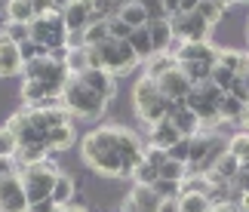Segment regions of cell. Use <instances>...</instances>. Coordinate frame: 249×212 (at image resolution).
Wrapping results in <instances>:
<instances>
[{
  "instance_id": "f35d334b",
  "label": "cell",
  "mask_w": 249,
  "mask_h": 212,
  "mask_svg": "<svg viewBox=\"0 0 249 212\" xmlns=\"http://www.w3.org/2000/svg\"><path fill=\"white\" fill-rule=\"evenodd\" d=\"M132 31H136V28H129L126 22H123V18H108V34H111V40H132Z\"/></svg>"
},
{
  "instance_id": "f907efd6",
  "label": "cell",
  "mask_w": 249,
  "mask_h": 212,
  "mask_svg": "<svg viewBox=\"0 0 249 212\" xmlns=\"http://www.w3.org/2000/svg\"><path fill=\"white\" fill-rule=\"evenodd\" d=\"M28 212H59V206H55L53 200H40V203H31Z\"/></svg>"
},
{
  "instance_id": "44dd1931",
  "label": "cell",
  "mask_w": 249,
  "mask_h": 212,
  "mask_svg": "<svg viewBox=\"0 0 249 212\" xmlns=\"http://www.w3.org/2000/svg\"><path fill=\"white\" fill-rule=\"evenodd\" d=\"M181 139V132L172 126V120L166 117V120H160V123H154V126H148V144H157V148H172Z\"/></svg>"
},
{
  "instance_id": "d6a6232c",
  "label": "cell",
  "mask_w": 249,
  "mask_h": 212,
  "mask_svg": "<svg viewBox=\"0 0 249 212\" xmlns=\"http://www.w3.org/2000/svg\"><path fill=\"white\" fill-rule=\"evenodd\" d=\"M0 37H6V40H13V43H25V40H31V22H6L3 25V31H0Z\"/></svg>"
},
{
  "instance_id": "4316f807",
  "label": "cell",
  "mask_w": 249,
  "mask_h": 212,
  "mask_svg": "<svg viewBox=\"0 0 249 212\" xmlns=\"http://www.w3.org/2000/svg\"><path fill=\"white\" fill-rule=\"evenodd\" d=\"M172 68H178V59L169 55V53H157V55H151V59L145 62V74L154 77V80H160V77L169 74Z\"/></svg>"
},
{
  "instance_id": "30bf717a",
  "label": "cell",
  "mask_w": 249,
  "mask_h": 212,
  "mask_svg": "<svg viewBox=\"0 0 249 212\" xmlns=\"http://www.w3.org/2000/svg\"><path fill=\"white\" fill-rule=\"evenodd\" d=\"M31 209V200L25 194V185H22V176H9V178H0V212H28Z\"/></svg>"
},
{
  "instance_id": "7bdbcfd3",
  "label": "cell",
  "mask_w": 249,
  "mask_h": 212,
  "mask_svg": "<svg viewBox=\"0 0 249 212\" xmlns=\"http://www.w3.org/2000/svg\"><path fill=\"white\" fill-rule=\"evenodd\" d=\"M234 80H237V74H231L228 68H218V65L213 68V83H215V86H218V89H222V92H231Z\"/></svg>"
},
{
  "instance_id": "4fadbf2b",
  "label": "cell",
  "mask_w": 249,
  "mask_h": 212,
  "mask_svg": "<svg viewBox=\"0 0 249 212\" xmlns=\"http://www.w3.org/2000/svg\"><path fill=\"white\" fill-rule=\"evenodd\" d=\"M22 102L25 108H55V105H62V95L40 80H22Z\"/></svg>"
},
{
  "instance_id": "ee69618b",
  "label": "cell",
  "mask_w": 249,
  "mask_h": 212,
  "mask_svg": "<svg viewBox=\"0 0 249 212\" xmlns=\"http://www.w3.org/2000/svg\"><path fill=\"white\" fill-rule=\"evenodd\" d=\"M18 50H22V59H25V62H34V59H40V55H50V50H46V46H40L37 40L18 43Z\"/></svg>"
},
{
  "instance_id": "9c48e42d",
  "label": "cell",
  "mask_w": 249,
  "mask_h": 212,
  "mask_svg": "<svg viewBox=\"0 0 249 212\" xmlns=\"http://www.w3.org/2000/svg\"><path fill=\"white\" fill-rule=\"evenodd\" d=\"M169 18H172V31H176V37L185 40V43H200V40H209V37H213V25H209L203 16H197V13H176Z\"/></svg>"
},
{
  "instance_id": "e0dca14e",
  "label": "cell",
  "mask_w": 249,
  "mask_h": 212,
  "mask_svg": "<svg viewBox=\"0 0 249 212\" xmlns=\"http://www.w3.org/2000/svg\"><path fill=\"white\" fill-rule=\"evenodd\" d=\"M218 50H222V46H215L213 40L181 43V50L176 53V59H178V65H185V62H209V65H215L218 62Z\"/></svg>"
},
{
  "instance_id": "db71d44e",
  "label": "cell",
  "mask_w": 249,
  "mask_h": 212,
  "mask_svg": "<svg viewBox=\"0 0 249 212\" xmlns=\"http://www.w3.org/2000/svg\"><path fill=\"white\" fill-rule=\"evenodd\" d=\"M65 212H89V209H86V206H74V203H71V206H65Z\"/></svg>"
},
{
  "instance_id": "60d3db41",
  "label": "cell",
  "mask_w": 249,
  "mask_h": 212,
  "mask_svg": "<svg viewBox=\"0 0 249 212\" xmlns=\"http://www.w3.org/2000/svg\"><path fill=\"white\" fill-rule=\"evenodd\" d=\"M157 191L163 200H169V197H181V181H169V178H157L154 185H151Z\"/></svg>"
},
{
  "instance_id": "11a10c76",
  "label": "cell",
  "mask_w": 249,
  "mask_h": 212,
  "mask_svg": "<svg viewBox=\"0 0 249 212\" xmlns=\"http://www.w3.org/2000/svg\"><path fill=\"white\" fill-rule=\"evenodd\" d=\"M213 3H218V6H225V9H228L231 3H237V0H213Z\"/></svg>"
},
{
  "instance_id": "8fae6325",
  "label": "cell",
  "mask_w": 249,
  "mask_h": 212,
  "mask_svg": "<svg viewBox=\"0 0 249 212\" xmlns=\"http://www.w3.org/2000/svg\"><path fill=\"white\" fill-rule=\"evenodd\" d=\"M160 203H163V197L151 185H132V191L123 197L120 212H157Z\"/></svg>"
},
{
  "instance_id": "d590c367",
  "label": "cell",
  "mask_w": 249,
  "mask_h": 212,
  "mask_svg": "<svg viewBox=\"0 0 249 212\" xmlns=\"http://www.w3.org/2000/svg\"><path fill=\"white\" fill-rule=\"evenodd\" d=\"M18 148H22V144H18L16 132L6 129V126H0V157H16Z\"/></svg>"
},
{
  "instance_id": "816d5d0a",
  "label": "cell",
  "mask_w": 249,
  "mask_h": 212,
  "mask_svg": "<svg viewBox=\"0 0 249 212\" xmlns=\"http://www.w3.org/2000/svg\"><path fill=\"white\" fill-rule=\"evenodd\" d=\"M157 212H181V203H178V197H169V200H163Z\"/></svg>"
},
{
  "instance_id": "9a60e30c",
  "label": "cell",
  "mask_w": 249,
  "mask_h": 212,
  "mask_svg": "<svg viewBox=\"0 0 249 212\" xmlns=\"http://www.w3.org/2000/svg\"><path fill=\"white\" fill-rule=\"evenodd\" d=\"M80 83L89 86V89L95 95H102L105 102H114V99H117V77L108 74L105 68H86L80 74Z\"/></svg>"
},
{
  "instance_id": "f546056e",
  "label": "cell",
  "mask_w": 249,
  "mask_h": 212,
  "mask_svg": "<svg viewBox=\"0 0 249 212\" xmlns=\"http://www.w3.org/2000/svg\"><path fill=\"white\" fill-rule=\"evenodd\" d=\"M178 68L185 71V77L194 86H200V83L213 80V68H215V65H209V62H185V65H178Z\"/></svg>"
},
{
  "instance_id": "8d00e7d4",
  "label": "cell",
  "mask_w": 249,
  "mask_h": 212,
  "mask_svg": "<svg viewBox=\"0 0 249 212\" xmlns=\"http://www.w3.org/2000/svg\"><path fill=\"white\" fill-rule=\"evenodd\" d=\"M160 178H169V181H185L188 178V166L178 160H166L163 166H160Z\"/></svg>"
},
{
  "instance_id": "d4e9b609",
  "label": "cell",
  "mask_w": 249,
  "mask_h": 212,
  "mask_svg": "<svg viewBox=\"0 0 249 212\" xmlns=\"http://www.w3.org/2000/svg\"><path fill=\"white\" fill-rule=\"evenodd\" d=\"M50 157V148L46 144H22L16 154V163H18V169H28V166H40V163Z\"/></svg>"
},
{
  "instance_id": "74e56055",
  "label": "cell",
  "mask_w": 249,
  "mask_h": 212,
  "mask_svg": "<svg viewBox=\"0 0 249 212\" xmlns=\"http://www.w3.org/2000/svg\"><path fill=\"white\" fill-rule=\"evenodd\" d=\"M157 178H160V172L151 166V163H145V160H142L136 166V172H132V185H154Z\"/></svg>"
},
{
  "instance_id": "277c9868",
  "label": "cell",
  "mask_w": 249,
  "mask_h": 212,
  "mask_svg": "<svg viewBox=\"0 0 249 212\" xmlns=\"http://www.w3.org/2000/svg\"><path fill=\"white\" fill-rule=\"evenodd\" d=\"M228 151V139L215 132L200 129L194 139H191V163H188V176H206L209 169L215 166V160Z\"/></svg>"
},
{
  "instance_id": "7402d4cb",
  "label": "cell",
  "mask_w": 249,
  "mask_h": 212,
  "mask_svg": "<svg viewBox=\"0 0 249 212\" xmlns=\"http://www.w3.org/2000/svg\"><path fill=\"white\" fill-rule=\"evenodd\" d=\"M74 141H77L74 123H62V126H53L50 129V136H46V148L55 151V154H62V151H68Z\"/></svg>"
},
{
  "instance_id": "ab89813d",
  "label": "cell",
  "mask_w": 249,
  "mask_h": 212,
  "mask_svg": "<svg viewBox=\"0 0 249 212\" xmlns=\"http://www.w3.org/2000/svg\"><path fill=\"white\" fill-rule=\"evenodd\" d=\"M166 154H169V160H178V163H185V166H188V163H191V139L181 136V139L172 144Z\"/></svg>"
},
{
  "instance_id": "3957f363",
  "label": "cell",
  "mask_w": 249,
  "mask_h": 212,
  "mask_svg": "<svg viewBox=\"0 0 249 212\" xmlns=\"http://www.w3.org/2000/svg\"><path fill=\"white\" fill-rule=\"evenodd\" d=\"M111 102H105L102 95H95L89 86L80 83V77H71L62 89V108L77 120H102Z\"/></svg>"
},
{
  "instance_id": "ffe728a7",
  "label": "cell",
  "mask_w": 249,
  "mask_h": 212,
  "mask_svg": "<svg viewBox=\"0 0 249 212\" xmlns=\"http://www.w3.org/2000/svg\"><path fill=\"white\" fill-rule=\"evenodd\" d=\"M169 120H172V126H176L185 139H194L200 129H203V123H200V117L194 111L188 108V105H178V108H172L169 111Z\"/></svg>"
},
{
  "instance_id": "83f0119b",
  "label": "cell",
  "mask_w": 249,
  "mask_h": 212,
  "mask_svg": "<svg viewBox=\"0 0 249 212\" xmlns=\"http://www.w3.org/2000/svg\"><path fill=\"white\" fill-rule=\"evenodd\" d=\"M86 68H89L86 46H68V53H65V71H68L71 77H80Z\"/></svg>"
},
{
  "instance_id": "7dc6e473",
  "label": "cell",
  "mask_w": 249,
  "mask_h": 212,
  "mask_svg": "<svg viewBox=\"0 0 249 212\" xmlns=\"http://www.w3.org/2000/svg\"><path fill=\"white\" fill-rule=\"evenodd\" d=\"M234 191H237V194H249V166H243L240 176L234 178Z\"/></svg>"
},
{
  "instance_id": "681fc988",
  "label": "cell",
  "mask_w": 249,
  "mask_h": 212,
  "mask_svg": "<svg viewBox=\"0 0 249 212\" xmlns=\"http://www.w3.org/2000/svg\"><path fill=\"white\" fill-rule=\"evenodd\" d=\"M228 95H234V99H240L243 105H249V92H246V86H243L240 77L234 80V86H231V92H228Z\"/></svg>"
},
{
  "instance_id": "52a82bcc",
  "label": "cell",
  "mask_w": 249,
  "mask_h": 212,
  "mask_svg": "<svg viewBox=\"0 0 249 212\" xmlns=\"http://www.w3.org/2000/svg\"><path fill=\"white\" fill-rule=\"evenodd\" d=\"M99 55H102V68L108 74H114L117 80L142 65V59L132 50V43H126V40H105L99 46Z\"/></svg>"
},
{
  "instance_id": "d6986e66",
  "label": "cell",
  "mask_w": 249,
  "mask_h": 212,
  "mask_svg": "<svg viewBox=\"0 0 249 212\" xmlns=\"http://www.w3.org/2000/svg\"><path fill=\"white\" fill-rule=\"evenodd\" d=\"M151 40H154V53H169L172 40H176V31H172V18L169 16H154L148 22Z\"/></svg>"
},
{
  "instance_id": "ba28073f",
  "label": "cell",
  "mask_w": 249,
  "mask_h": 212,
  "mask_svg": "<svg viewBox=\"0 0 249 212\" xmlns=\"http://www.w3.org/2000/svg\"><path fill=\"white\" fill-rule=\"evenodd\" d=\"M25 80H40L46 83L53 92H59L65 89V83L71 80V74L65 71V65L59 59H53V55H40V59H34V62H25V71H22Z\"/></svg>"
},
{
  "instance_id": "bcb514c9",
  "label": "cell",
  "mask_w": 249,
  "mask_h": 212,
  "mask_svg": "<svg viewBox=\"0 0 249 212\" xmlns=\"http://www.w3.org/2000/svg\"><path fill=\"white\" fill-rule=\"evenodd\" d=\"M16 172H22L16 157H0V178H9V176H16Z\"/></svg>"
},
{
  "instance_id": "e575fe53",
  "label": "cell",
  "mask_w": 249,
  "mask_h": 212,
  "mask_svg": "<svg viewBox=\"0 0 249 212\" xmlns=\"http://www.w3.org/2000/svg\"><path fill=\"white\" fill-rule=\"evenodd\" d=\"M225 13H228V9H225V6H218V3H213V0H200V6H197V16H203L213 28L225 18Z\"/></svg>"
},
{
  "instance_id": "9f6ffc18",
  "label": "cell",
  "mask_w": 249,
  "mask_h": 212,
  "mask_svg": "<svg viewBox=\"0 0 249 212\" xmlns=\"http://www.w3.org/2000/svg\"><path fill=\"white\" fill-rule=\"evenodd\" d=\"M120 6H126V3H136V0H117ZM142 3H148V0H142Z\"/></svg>"
},
{
  "instance_id": "836d02e7",
  "label": "cell",
  "mask_w": 249,
  "mask_h": 212,
  "mask_svg": "<svg viewBox=\"0 0 249 212\" xmlns=\"http://www.w3.org/2000/svg\"><path fill=\"white\" fill-rule=\"evenodd\" d=\"M243 108H246V105H243L240 99H234V95H225V99H222V105H218L222 123H225V120H237V123H240V114H243Z\"/></svg>"
},
{
  "instance_id": "603a6c76",
  "label": "cell",
  "mask_w": 249,
  "mask_h": 212,
  "mask_svg": "<svg viewBox=\"0 0 249 212\" xmlns=\"http://www.w3.org/2000/svg\"><path fill=\"white\" fill-rule=\"evenodd\" d=\"M117 18H123L129 28H145L151 18V9H148V3H142V0H136V3H126V6H120V13H117Z\"/></svg>"
},
{
  "instance_id": "8992f818",
  "label": "cell",
  "mask_w": 249,
  "mask_h": 212,
  "mask_svg": "<svg viewBox=\"0 0 249 212\" xmlns=\"http://www.w3.org/2000/svg\"><path fill=\"white\" fill-rule=\"evenodd\" d=\"M31 40H37L40 46H46L53 53L71 46V31L65 25V16L62 13H50V16H37L31 22Z\"/></svg>"
},
{
  "instance_id": "1f68e13d",
  "label": "cell",
  "mask_w": 249,
  "mask_h": 212,
  "mask_svg": "<svg viewBox=\"0 0 249 212\" xmlns=\"http://www.w3.org/2000/svg\"><path fill=\"white\" fill-rule=\"evenodd\" d=\"M178 203H181V212H213V200L206 194H181Z\"/></svg>"
},
{
  "instance_id": "7c38bea8",
  "label": "cell",
  "mask_w": 249,
  "mask_h": 212,
  "mask_svg": "<svg viewBox=\"0 0 249 212\" xmlns=\"http://www.w3.org/2000/svg\"><path fill=\"white\" fill-rule=\"evenodd\" d=\"M62 16H65V25H68L71 34H83L95 22V3L92 0H68Z\"/></svg>"
},
{
  "instance_id": "7a4b0ae2",
  "label": "cell",
  "mask_w": 249,
  "mask_h": 212,
  "mask_svg": "<svg viewBox=\"0 0 249 212\" xmlns=\"http://www.w3.org/2000/svg\"><path fill=\"white\" fill-rule=\"evenodd\" d=\"M129 99H132V114H136L142 123H148V126H154V123L169 117V99L160 92L154 77L142 74L139 80L132 83Z\"/></svg>"
},
{
  "instance_id": "5bb4252c",
  "label": "cell",
  "mask_w": 249,
  "mask_h": 212,
  "mask_svg": "<svg viewBox=\"0 0 249 212\" xmlns=\"http://www.w3.org/2000/svg\"><path fill=\"white\" fill-rule=\"evenodd\" d=\"M157 86H160V92H163L169 102H176V105H185L188 95H191V89H194V83L185 77V71H181V68H172L169 74H163L157 80Z\"/></svg>"
},
{
  "instance_id": "6f0895ef",
  "label": "cell",
  "mask_w": 249,
  "mask_h": 212,
  "mask_svg": "<svg viewBox=\"0 0 249 212\" xmlns=\"http://www.w3.org/2000/svg\"><path fill=\"white\" fill-rule=\"evenodd\" d=\"M246 37H249V18H246Z\"/></svg>"
},
{
  "instance_id": "f6af8a7d",
  "label": "cell",
  "mask_w": 249,
  "mask_h": 212,
  "mask_svg": "<svg viewBox=\"0 0 249 212\" xmlns=\"http://www.w3.org/2000/svg\"><path fill=\"white\" fill-rule=\"evenodd\" d=\"M92 3H95V18H114L120 13L117 0H92Z\"/></svg>"
},
{
  "instance_id": "4dcf8cb0",
  "label": "cell",
  "mask_w": 249,
  "mask_h": 212,
  "mask_svg": "<svg viewBox=\"0 0 249 212\" xmlns=\"http://www.w3.org/2000/svg\"><path fill=\"white\" fill-rule=\"evenodd\" d=\"M228 151L240 160V166H249V132H237V136L228 139Z\"/></svg>"
},
{
  "instance_id": "6da1fadb",
  "label": "cell",
  "mask_w": 249,
  "mask_h": 212,
  "mask_svg": "<svg viewBox=\"0 0 249 212\" xmlns=\"http://www.w3.org/2000/svg\"><path fill=\"white\" fill-rule=\"evenodd\" d=\"M80 160L99 178H123V157L117 154L105 126H95L80 139Z\"/></svg>"
},
{
  "instance_id": "ac0fdd59",
  "label": "cell",
  "mask_w": 249,
  "mask_h": 212,
  "mask_svg": "<svg viewBox=\"0 0 249 212\" xmlns=\"http://www.w3.org/2000/svg\"><path fill=\"white\" fill-rule=\"evenodd\" d=\"M25 71V59H22V50H18V43L6 40V37H0V80H6V77H16Z\"/></svg>"
},
{
  "instance_id": "f1b7e54d",
  "label": "cell",
  "mask_w": 249,
  "mask_h": 212,
  "mask_svg": "<svg viewBox=\"0 0 249 212\" xmlns=\"http://www.w3.org/2000/svg\"><path fill=\"white\" fill-rule=\"evenodd\" d=\"M132 50H136V55L142 62H148L151 55H157L154 53V40H151V31H148V25L145 28H136V31H132Z\"/></svg>"
},
{
  "instance_id": "484cf974",
  "label": "cell",
  "mask_w": 249,
  "mask_h": 212,
  "mask_svg": "<svg viewBox=\"0 0 249 212\" xmlns=\"http://www.w3.org/2000/svg\"><path fill=\"white\" fill-rule=\"evenodd\" d=\"M3 16H6V22H34V3L31 0H6L3 3Z\"/></svg>"
},
{
  "instance_id": "cb8c5ba5",
  "label": "cell",
  "mask_w": 249,
  "mask_h": 212,
  "mask_svg": "<svg viewBox=\"0 0 249 212\" xmlns=\"http://www.w3.org/2000/svg\"><path fill=\"white\" fill-rule=\"evenodd\" d=\"M77 197V185H74V178L68 176V172H59V178H55L53 185V203L55 206H71V200Z\"/></svg>"
},
{
  "instance_id": "2e32d148",
  "label": "cell",
  "mask_w": 249,
  "mask_h": 212,
  "mask_svg": "<svg viewBox=\"0 0 249 212\" xmlns=\"http://www.w3.org/2000/svg\"><path fill=\"white\" fill-rule=\"evenodd\" d=\"M240 169H243L240 160H237L231 151H225L222 157L215 160V166L206 172V178H209V185H213V188H218V185H231L234 188V178L240 176Z\"/></svg>"
},
{
  "instance_id": "f5cc1de1",
  "label": "cell",
  "mask_w": 249,
  "mask_h": 212,
  "mask_svg": "<svg viewBox=\"0 0 249 212\" xmlns=\"http://www.w3.org/2000/svg\"><path fill=\"white\" fill-rule=\"evenodd\" d=\"M240 126L249 132V105H246V108H243V114H240Z\"/></svg>"
},
{
  "instance_id": "5b68a950",
  "label": "cell",
  "mask_w": 249,
  "mask_h": 212,
  "mask_svg": "<svg viewBox=\"0 0 249 212\" xmlns=\"http://www.w3.org/2000/svg\"><path fill=\"white\" fill-rule=\"evenodd\" d=\"M102 126H105V132L111 136L117 154L123 157V178H132L136 166L145 160V144H148V141H142L129 126H120V123H102Z\"/></svg>"
},
{
  "instance_id": "c3c4849f",
  "label": "cell",
  "mask_w": 249,
  "mask_h": 212,
  "mask_svg": "<svg viewBox=\"0 0 249 212\" xmlns=\"http://www.w3.org/2000/svg\"><path fill=\"white\" fill-rule=\"evenodd\" d=\"M34 3V16H50L55 13V0H31Z\"/></svg>"
},
{
  "instance_id": "b9f144b4",
  "label": "cell",
  "mask_w": 249,
  "mask_h": 212,
  "mask_svg": "<svg viewBox=\"0 0 249 212\" xmlns=\"http://www.w3.org/2000/svg\"><path fill=\"white\" fill-rule=\"evenodd\" d=\"M169 160V154H166V148H157V144H145V163H151L157 172H160V166Z\"/></svg>"
}]
</instances>
